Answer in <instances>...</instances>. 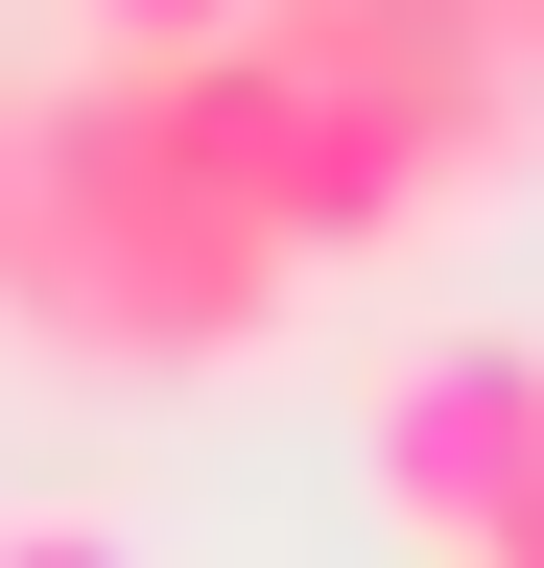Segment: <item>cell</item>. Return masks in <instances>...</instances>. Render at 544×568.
I'll return each instance as SVG.
<instances>
[{"instance_id":"6da1fadb","label":"cell","mask_w":544,"mask_h":568,"mask_svg":"<svg viewBox=\"0 0 544 568\" xmlns=\"http://www.w3.org/2000/svg\"><path fill=\"white\" fill-rule=\"evenodd\" d=\"M285 213H260L214 142L166 119V71H48L24 119H0V308L24 332H72V355H237V332H285Z\"/></svg>"},{"instance_id":"7a4b0ae2","label":"cell","mask_w":544,"mask_h":568,"mask_svg":"<svg viewBox=\"0 0 544 568\" xmlns=\"http://www.w3.org/2000/svg\"><path fill=\"white\" fill-rule=\"evenodd\" d=\"M379 521L427 545V568H497V521L544 497V355L521 332H427V355H379Z\"/></svg>"},{"instance_id":"3957f363","label":"cell","mask_w":544,"mask_h":568,"mask_svg":"<svg viewBox=\"0 0 544 568\" xmlns=\"http://www.w3.org/2000/svg\"><path fill=\"white\" fill-rule=\"evenodd\" d=\"M0 568H143V521H95V497H0Z\"/></svg>"},{"instance_id":"277c9868","label":"cell","mask_w":544,"mask_h":568,"mask_svg":"<svg viewBox=\"0 0 544 568\" xmlns=\"http://www.w3.org/2000/svg\"><path fill=\"white\" fill-rule=\"evenodd\" d=\"M237 0H95V48H214Z\"/></svg>"}]
</instances>
